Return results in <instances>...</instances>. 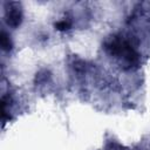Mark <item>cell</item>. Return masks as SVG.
I'll list each match as a JSON object with an SVG mask.
<instances>
[{
	"instance_id": "cell-1",
	"label": "cell",
	"mask_w": 150,
	"mask_h": 150,
	"mask_svg": "<svg viewBox=\"0 0 150 150\" xmlns=\"http://www.w3.org/2000/svg\"><path fill=\"white\" fill-rule=\"evenodd\" d=\"M104 50L118 60L120 64L124 69H132L139 64L141 55L137 52L135 43L121 34H114L109 36L103 43Z\"/></svg>"
},
{
	"instance_id": "cell-2",
	"label": "cell",
	"mask_w": 150,
	"mask_h": 150,
	"mask_svg": "<svg viewBox=\"0 0 150 150\" xmlns=\"http://www.w3.org/2000/svg\"><path fill=\"white\" fill-rule=\"evenodd\" d=\"M5 9V22L11 28H18L23 19L21 4L18 1H7L4 4Z\"/></svg>"
},
{
	"instance_id": "cell-3",
	"label": "cell",
	"mask_w": 150,
	"mask_h": 150,
	"mask_svg": "<svg viewBox=\"0 0 150 150\" xmlns=\"http://www.w3.org/2000/svg\"><path fill=\"white\" fill-rule=\"evenodd\" d=\"M50 80H52V74H50V71L47 70V69H41L40 71L36 73L35 79H34V83H35V86H38V87H42V86L49 83Z\"/></svg>"
},
{
	"instance_id": "cell-4",
	"label": "cell",
	"mask_w": 150,
	"mask_h": 150,
	"mask_svg": "<svg viewBox=\"0 0 150 150\" xmlns=\"http://www.w3.org/2000/svg\"><path fill=\"white\" fill-rule=\"evenodd\" d=\"M0 45H1V48H2L4 52H11L12 48H13L12 38L5 29H2L1 34H0Z\"/></svg>"
},
{
	"instance_id": "cell-5",
	"label": "cell",
	"mask_w": 150,
	"mask_h": 150,
	"mask_svg": "<svg viewBox=\"0 0 150 150\" xmlns=\"http://www.w3.org/2000/svg\"><path fill=\"white\" fill-rule=\"evenodd\" d=\"M69 66H70V68H71L75 73H77V74L83 73V71L86 70V67H87V66H86V62H84L82 59L77 57V56H73V57L70 59Z\"/></svg>"
},
{
	"instance_id": "cell-6",
	"label": "cell",
	"mask_w": 150,
	"mask_h": 150,
	"mask_svg": "<svg viewBox=\"0 0 150 150\" xmlns=\"http://www.w3.org/2000/svg\"><path fill=\"white\" fill-rule=\"evenodd\" d=\"M54 27H55V29H57V30H60V32H66V30H68V29L71 27V21H70L69 19H66V18H64V19H62V20L55 22Z\"/></svg>"
}]
</instances>
